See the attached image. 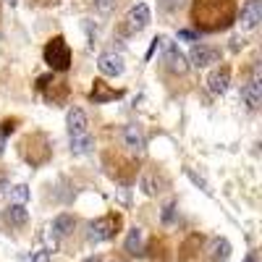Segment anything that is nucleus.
Instances as JSON below:
<instances>
[{"instance_id": "39448f33", "label": "nucleus", "mask_w": 262, "mask_h": 262, "mask_svg": "<svg viewBox=\"0 0 262 262\" xmlns=\"http://www.w3.org/2000/svg\"><path fill=\"white\" fill-rule=\"evenodd\" d=\"M116 223L118 217H100V221H92L90 223V231H86V238H90L92 244H100V242H107V238H113L116 233Z\"/></svg>"}, {"instance_id": "f257e3e1", "label": "nucleus", "mask_w": 262, "mask_h": 262, "mask_svg": "<svg viewBox=\"0 0 262 262\" xmlns=\"http://www.w3.org/2000/svg\"><path fill=\"white\" fill-rule=\"evenodd\" d=\"M191 16L200 32H221L236 21V3L233 0H194Z\"/></svg>"}, {"instance_id": "7c9ffc66", "label": "nucleus", "mask_w": 262, "mask_h": 262, "mask_svg": "<svg viewBox=\"0 0 262 262\" xmlns=\"http://www.w3.org/2000/svg\"><path fill=\"white\" fill-rule=\"evenodd\" d=\"M0 152H3V139H0Z\"/></svg>"}, {"instance_id": "20e7f679", "label": "nucleus", "mask_w": 262, "mask_h": 262, "mask_svg": "<svg viewBox=\"0 0 262 262\" xmlns=\"http://www.w3.org/2000/svg\"><path fill=\"white\" fill-rule=\"evenodd\" d=\"M160 45H163V63H165V69L173 71V74H184V71L189 69L184 53L173 45V42H168L165 37H160Z\"/></svg>"}, {"instance_id": "9d476101", "label": "nucleus", "mask_w": 262, "mask_h": 262, "mask_svg": "<svg viewBox=\"0 0 262 262\" xmlns=\"http://www.w3.org/2000/svg\"><path fill=\"white\" fill-rule=\"evenodd\" d=\"M97 69H100V74L102 76H121L123 74V58L118 55V53H102L100 58H97Z\"/></svg>"}, {"instance_id": "bb28decb", "label": "nucleus", "mask_w": 262, "mask_h": 262, "mask_svg": "<svg viewBox=\"0 0 262 262\" xmlns=\"http://www.w3.org/2000/svg\"><path fill=\"white\" fill-rule=\"evenodd\" d=\"M13 128H16V121H6V123H3V137H6V134H11Z\"/></svg>"}, {"instance_id": "0eeeda50", "label": "nucleus", "mask_w": 262, "mask_h": 262, "mask_svg": "<svg viewBox=\"0 0 262 262\" xmlns=\"http://www.w3.org/2000/svg\"><path fill=\"white\" fill-rule=\"evenodd\" d=\"M262 21V0H247V3L242 6V13H238V24H242V29L252 32L259 27Z\"/></svg>"}, {"instance_id": "a211bd4d", "label": "nucleus", "mask_w": 262, "mask_h": 262, "mask_svg": "<svg viewBox=\"0 0 262 262\" xmlns=\"http://www.w3.org/2000/svg\"><path fill=\"white\" fill-rule=\"evenodd\" d=\"M27 221H29V212H27L24 205H11L6 210V223L8 226H24Z\"/></svg>"}, {"instance_id": "393cba45", "label": "nucleus", "mask_w": 262, "mask_h": 262, "mask_svg": "<svg viewBox=\"0 0 262 262\" xmlns=\"http://www.w3.org/2000/svg\"><path fill=\"white\" fill-rule=\"evenodd\" d=\"M186 176H189V179H191V181H194L196 186H202L205 191H210V189H207V184H205V179H200V176H196V173H194L191 168H186Z\"/></svg>"}, {"instance_id": "c756f323", "label": "nucleus", "mask_w": 262, "mask_h": 262, "mask_svg": "<svg viewBox=\"0 0 262 262\" xmlns=\"http://www.w3.org/2000/svg\"><path fill=\"white\" fill-rule=\"evenodd\" d=\"M244 262H257V254H254V252H249V254H247V259H244Z\"/></svg>"}, {"instance_id": "412c9836", "label": "nucleus", "mask_w": 262, "mask_h": 262, "mask_svg": "<svg viewBox=\"0 0 262 262\" xmlns=\"http://www.w3.org/2000/svg\"><path fill=\"white\" fill-rule=\"evenodd\" d=\"M116 3H118V0H95V8H97V13L107 16V13L116 8Z\"/></svg>"}, {"instance_id": "f3484780", "label": "nucleus", "mask_w": 262, "mask_h": 262, "mask_svg": "<svg viewBox=\"0 0 262 262\" xmlns=\"http://www.w3.org/2000/svg\"><path fill=\"white\" fill-rule=\"evenodd\" d=\"M139 189L147 194V196H155L163 191V179H158V173H144L139 179Z\"/></svg>"}, {"instance_id": "aec40b11", "label": "nucleus", "mask_w": 262, "mask_h": 262, "mask_svg": "<svg viewBox=\"0 0 262 262\" xmlns=\"http://www.w3.org/2000/svg\"><path fill=\"white\" fill-rule=\"evenodd\" d=\"M8 196H11L13 205H24V202L29 200V186H27V184H16V186L8 191Z\"/></svg>"}, {"instance_id": "dca6fc26", "label": "nucleus", "mask_w": 262, "mask_h": 262, "mask_svg": "<svg viewBox=\"0 0 262 262\" xmlns=\"http://www.w3.org/2000/svg\"><path fill=\"white\" fill-rule=\"evenodd\" d=\"M92 147H95V139L86 134V131H84V134H74L71 137V152H74V155H90Z\"/></svg>"}, {"instance_id": "2eb2a0df", "label": "nucleus", "mask_w": 262, "mask_h": 262, "mask_svg": "<svg viewBox=\"0 0 262 262\" xmlns=\"http://www.w3.org/2000/svg\"><path fill=\"white\" fill-rule=\"evenodd\" d=\"M210 257L215 262H226L231 257V244H228V238L223 236H215L212 242H210Z\"/></svg>"}, {"instance_id": "6ab92c4d", "label": "nucleus", "mask_w": 262, "mask_h": 262, "mask_svg": "<svg viewBox=\"0 0 262 262\" xmlns=\"http://www.w3.org/2000/svg\"><path fill=\"white\" fill-rule=\"evenodd\" d=\"M121 92H113V90H105V81H95V90H92V100L95 102H105V100H113V97H118Z\"/></svg>"}, {"instance_id": "f03ea898", "label": "nucleus", "mask_w": 262, "mask_h": 262, "mask_svg": "<svg viewBox=\"0 0 262 262\" xmlns=\"http://www.w3.org/2000/svg\"><path fill=\"white\" fill-rule=\"evenodd\" d=\"M45 63L53 71H69L71 69V48L63 37H53L45 45Z\"/></svg>"}, {"instance_id": "9b49d317", "label": "nucleus", "mask_w": 262, "mask_h": 262, "mask_svg": "<svg viewBox=\"0 0 262 262\" xmlns=\"http://www.w3.org/2000/svg\"><path fill=\"white\" fill-rule=\"evenodd\" d=\"M228 84H231V69L228 66H217V69L207 76V86H210L212 95H226Z\"/></svg>"}, {"instance_id": "f8f14e48", "label": "nucleus", "mask_w": 262, "mask_h": 262, "mask_svg": "<svg viewBox=\"0 0 262 262\" xmlns=\"http://www.w3.org/2000/svg\"><path fill=\"white\" fill-rule=\"evenodd\" d=\"M74 226H76L74 215L60 212V215H55V217H53V223H50V233H53L55 238H66V236H69V233L74 231Z\"/></svg>"}, {"instance_id": "4be33fe9", "label": "nucleus", "mask_w": 262, "mask_h": 262, "mask_svg": "<svg viewBox=\"0 0 262 262\" xmlns=\"http://www.w3.org/2000/svg\"><path fill=\"white\" fill-rule=\"evenodd\" d=\"M173 215H176V202H168L165 207H163V223H173Z\"/></svg>"}, {"instance_id": "1a4fd4ad", "label": "nucleus", "mask_w": 262, "mask_h": 262, "mask_svg": "<svg viewBox=\"0 0 262 262\" xmlns=\"http://www.w3.org/2000/svg\"><path fill=\"white\" fill-rule=\"evenodd\" d=\"M217 58H221V50L210 48V45H194L191 53H189V63L194 66V69H205V66L215 63Z\"/></svg>"}, {"instance_id": "5701e85b", "label": "nucleus", "mask_w": 262, "mask_h": 262, "mask_svg": "<svg viewBox=\"0 0 262 262\" xmlns=\"http://www.w3.org/2000/svg\"><path fill=\"white\" fill-rule=\"evenodd\" d=\"M179 3H181V0H158V8H160L163 13H170V11L179 8Z\"/></svg>"}, {"instance_id": "a878e982", "label": "nucleus", "mask_w": 262, "mask_h": 262, "mask_svg": "<svg viewBox=\"0 0 262 262\" xmlns=\"http://www.w3.org/2000/svg\"><path fill=\"white\" fill-rule=\"evenodd\" d=\"M179 39H189V42H196V39H200V32H191V29H181V32H179Z\"/></svg>"}, {"instance_id": "423d86ee", "label": "nucleus", "mask_w": 262, "mask_h": 262, "mask_svg": "<svg viewBox=\"0 0 262 262\" xmlns=\"http://www.w3.org/2000/svg\"><path fill=\"white\" fill-rule=\"evenodd\" d=\"M147 24H149V6L147 3L131 6V11L126 13V32L128 34H139Z\"/></svg>"}, {"instance_id": "7ed1b4c3", "label": "nucleus", "mask_w": 262, "mask_h": 262, "mask_svg": "<svg viewBox=\"0 0 262 262\" xmlns=\"http://www.w3.org/2000/svg\"><path fill=\"white\" fill-rule=\"evenodd\" d=\"M242 100H244V105L249 107V111H257V107H259V100H262L259 63H254V69H252V76H249V81L242 86Z\"/></svg>"}, {"instance_id": "4468645a", "label": "nucleus", "mask_w": 262, "mask_h": 262, "mask_svg": "<svg viewBox=\"0 0 262 262\" xmlns=\"http://www.w3.org/2000/svg\"><path fill=\"white\" fill-rule=\"evenodd\" d=\"M123 249L128 252V254H142L144 252V231L142 228H128V236H126V242H123Z\"/></svg>"}, {"instance_id": "c85d7f7f", "label": "nucleus", "mask_w": 262, "mask_h": 262, "mask_svg": "<svg viewBox=\"0 0 262 262\" xmlns=\"http://www.w3.org/2000/svg\"><path fill=\"white\" fill-rule=\"evenodd\" d=\"M84 262H102V257H100V254H92V257H86Z\"/></svg>"}, {"instance_id": "2f4dec72", "label": "nucleus", "mask_w": 262, "mask_h": 262, "mask_svg": "<svg viewBox=\"0 0 262 262\" xmlns=\"http://www.w3.org/2000/svg\"><path fill=\"white\" fill-rule=\"evenodd\" d=\"M6 3H11V6H13V3H16V0H6Z\"/></svg>"}, {"instance_id": "cd10ccee", "label": "nucleus", "mask_w": 262, "mask_h": 262, "mask_svg": "<svg viewBox=\"0 0 262 262\" xmlns=\"http://www.w3.org/2000/svg\"><path fill=\"white\" fill-rule=\"evenodd\" d=\"M242 45H244V39H242V37H233V39H231V50H238Z\"/></svg>"}, {"instance_id": "ddd939ff", "label": "nucleus", "mask_w": 262, "mask_h": 262, "mask_svg": "<svg viewBox=\"0 0 262 262\" xmlns=\"http://www.w3.org/2000/svg\"><path fill=\"white\" fill-rule=\"evenodd\" d=\"M66 126H69V134H84L86 131V113L81 107H71L69 113H66Z\"/></svg>"}, {"instance_id": "b1692460", "label": "nucleus", "mask_w": 262, "mask_h": 262, "mask_svg": "<svg viewBox=\"0 0 262 262\" xmlns=\"http://www.w3.org/2000/svg\"><path fill=\"white\" fill-rule=\"evenodd\" d=\"M29 262H50V252L48 249H39V252H34L29 257Z\"/></svg>"}, {"instance_id": "6e6552de", "label": "nucleus", "mask_w": 262, "mask_h": 262, "mask_svg": "<svg viewBox=\"0 0 262 262\" xmlns=\"http://www.w3.org/2000/svg\"><path fill=\"white\" fill-rule=\"evenodd\" d=\"M121 139H123V147L128 152H134V155H142L144 152V134H142V128L137 123H126L123 131H121Z\"/></svg>"}]
</instances>
